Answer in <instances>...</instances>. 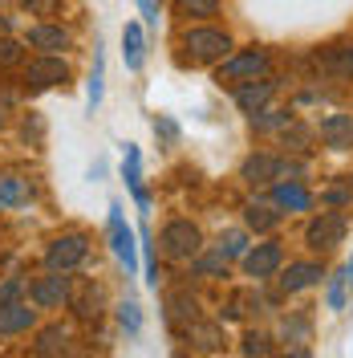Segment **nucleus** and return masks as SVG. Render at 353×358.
<instances>
[{"label":"nucleus","mask_w":353,"mask_h":358,"mask_svg":"<svg viewBox=\"0 0 353 358\" xmlns=\"http://www.w3.org/2000/svg\"><path fill=\"white\" fill-rule=\"evenodd\" d=\"M183 49L191 53L195 66H216L232 53V37L223 29H211V24H195V29L183 33Z\"/></svg>","instance_id":"obj_1"},{"label":"nucleus","mask_w":353,"mask_h":358,"mask_svg":"<svg viewBox=\"0 0 353 358\" xmlns=\"http://www.w3.org/2000/svg\"><path fill=\"white\" fill-rule=\"evenodd\" d=\"M264 69H268V53L260 45H252V49H240V53H227L223 57L216 82H236V86H243L252 78H264Z\"/></svg>","instance_id":"obj_2"},{"label":"nucleus","mask_w":353,"mask_h":358,"mask_svg":"<svg viewBox=\"0 0 353 358\" xmlns=\"http://www.w3.org/2000/svg\"><path fill=\"white\" fill-rule=\"evenodd\" d=\"M345 216L341 212H317L309 220V228H305V245L313 248V252H329V248H337L341 241H345Z\"/></svg>","instance_id":"obj_3"},{"label":"nucleus","mask_w":353,"mask_h":358,"mask_svg":"<svg viewBox=\"0 0 353 358\" xmlns=\"http://www.w3.org/2000/svg\"><path fill=\"white\" fill-rule=\"evenodd\" d=\"M199 248H203V236L191 220H171L163 228V252L175 257V261H195Z\"/></svg>","instance_id":"obj_4"},{"label":"nucleus","mask_w":353,"mask_h":358,"mask_svg":"<svg viewBox=\"0 0 353 358\" xmlns=\"http://www.w3.org/2000/svg\"><path fill=\"white\" fill-rule=\"evenodd\" d=\"M89 257V236H82V232H66V236H57L53 245L45 248V265L49 268H77L82 261Z\"/></svg>","instance_id":"obj_5"},{"label":"nucleus","mask_w":353,"mask_h":358,"mask_svg":"<svg viewBox=\"0 0 353 358\" xmlns=\"http://www.w3.org/2000/svg\"><path fill=\"white\" fill-rule=\"evenodd\" d=\"M110 248H114V257H118V265L126 268V277H130L134 268H138V241H134L130 224L122 220L118 203H110Z\"/></svg>","instance_id":"obj_6"},{"label":"nucleus","mask_w":353,"mask_h":358,"mask_svg":"<svg viewBox=\"0 0 353 358\" xmlns=\"http://www.w3.org/2000/svg\"><path fill=\"white\" fill-rule=\"evenodd\" d=\"M280 261H285L280 241H264V245H256V248L243 252V273H248L252 281H264V277H272V273L280 268Z\"/></svg>","instance_id":"obj_7"},{"label":"nucleus","mask_w":353,"mask_h":358,"mask_svg":"<svg viewBox=\"0 0 353 358\" xmlns=\"http://www.w3.org/2000/svg\"><path fill=\"white\" fill-rule=\"evenodd\" d=\"M29 86L33 90H53V86H66L69 82V66L57 57V53H41L33 66H29Z\"/></svg>","instance_id":"obj_8"},{"label":"nucleus","mask_w":353,"mask_h":358,"mask_svg":"<svg viewBox=\"0 0 353 358\" xmlns=\"http://www.w3.org/2000/svg\"><path fill=\"white\" fill-rule=\"evenodd\" d=\"M66 301H69L66 268H53L49 277L33 281V306H37V310H57V306H66Z\"/></svg>","instance_id":"obj_9"},{"label":"nucleus","mask_w":353,"mask_h":358,"mask_svg":"<svg viewBox=\"0 0 353 358\" xmlns=\"http://www.w3.org/2000/svg\"><path fill=\"white\" fill-rule=\"evenodd\" d=\"M272 203L280 208V212H309L313 208V192L305 183H296V179H276L272 183Z\"/></svg>","instance_id":"obj_10"},{"label":"nucleus","mask_w":353,"mask_h":358,"mask_svg":"<svg viewBox=\"0 0 353 358\" xmlns=\"http://www.w3.org/2000/svg\"><path fill=\"white\" fill-rule=\"evenodd\" d=\"M285 176V163L276 155H248L240 167V179L243 183H252V187H264V183H276V179Z\"/></svg>","instance_id":"obj_11"},{"label":"nucleus","mask_w":353,"mask_h":358,"mask_svg":"<svg viewBox=\"0 0 353 358\" xmlns=\"http://www.w3.org/2000/svg\"><path fill=\"white\" fill-rule=\"evenodd\" d=\"M122 179H126V187H130L134 203L147 212V208H151V196H147V187H142V155H138V147H134V143L122 147Z\"/></svg>","instance_id":"obj_12"},{"label":"nucleus","mask_w":353,"mask_h":358,"mask_svg":"<svg viewBox=\"0 0 353 358\" xmlns=\"http://www.w3.org/2000/svg\"><path fill=\"white\" fill-rule=\"evenodd\" d=\"M272 94H276V82H272V78H252V82H243V86L236 90V106H240L243 114H256L272 102Z\"/></svg>","instance_id":"obj_13"},{"label":"nucleus","mask_w":353,"mask_h":358,"mask_svg":"<svg viewBox=\"0 0 353 358\" xmlns=\"http://www.w3.org/2000/svg\"><path fill=\"white\" fill-rule=\"evenodd\" d=\"M122 66L130 69V73H138V69L147 66V33H142L138 21L122 24Z\"/></svg>","instance_id":"obj_14"},{"label":"nucleus","mask_w":353,"mask_h":358,"mask_svg":"<svg viewBox=\"0 0 353 358\" xmlns=\"http://www.w3.org/2000/svg\"><path fill=\"white\" fill-rule=\"evenodd\" d=\"M321 277H325V268L317 265V261H292L285 268V277H280V289L285 293H305L313 285H321Z\"/></svg>","instance_id":"obj_15"},{"label":"nucleus","mask_w":353,"mask_h":358,"mask_svg":"<svg viewBox=\"0 0 353 358\" xmlns=\"http://www.w3.org/2000/svg\"><path fill=\"white\" fill-rule=\"evenodd\" d=\"M37 326V310H29L24 301H0V338L24 334Z\"/></svg>","instance_id":"obj_16"},{"label":"nucleus","mask_w":353,"mask_h":358,"mask_svg":"<svg viewBox=\"0 0 353 358\" xmlns=\"http://www.w3.org/2000/svg\"><path fill=\"white\" fill-rule=\"evenodd\" d=\"M69 29H61V24H33L29 29V45L33 49H41V53H61V49H69Z\"/></svg>","instance_id":"obj_17"},{"label":"nucleus","mask_w":353,"mask_h":358,"mask_svg":"<svg viewBox=\"0 0 353 358\" xmlns=\"http://www.w3.org/2000/svg\"><path fill=\"white\" fill-rule=\"evenodd\" d=\"M321 138H325V147H333V151L353 147V114H329L321 122Z\"/></svg>","instance_id":"obj_18"},{"label":"nucleus","mask_w":353,"mask_h":358,"mask_svg":"<svg viewBox=\"0 0 353 358\" xmlns=\"http://www.w3.org/2000/svg\"><path fill=\"white\" fill-rule=\"evenodd\" d=\"M102 90H106V57H102V45H93V69H89V82H86L89 114H98V106H102Z\"/></svg>","instance_id":"obj_19"},{"label":"nucleus","mask_w":353,"mask_h":358,"mask_svg":"<svg viewBox=\"0 0 353 358\" xmlns=\"http://www.w3.org/2000/svg\"><path fill=\"white\" fill-rule=\"evenodd\" d=\"M243 224H248V228H256V232H272V228L280 224V208H276V203L268 208V203L252 200L248 208H243Z\"/></svg>","instance_id":"obj_20"},{"label":"nucleus","mask_w":353,"mask_h":358,"mask_svg":"<svg viewBox=\"0 0 353 358\" xmlns=\"http://www.w3.org/2000/svg\"><path fill=\"white\" fill-rule=\"evenodd\" d=\"M325 73L337 82H353V45H337L325 53Z\"/></svg>","instance_id":"obj_21"},{"label":"nucleus","mask_w":353,"mask_h":358,"mask_svg":"<svg viewBox=\"0 0 353 358\" xmlns=\"http://www.w3.org/2000/svg\"><path fill=\"white\" fill-rule=\"evenodd\" d=\"M29 200V183L21 176H0V208H17Z\"/></svg>","instance_id":"obj_22"},{"label":"nucleus","mask_w":353,"mask_h":358,"mask_svg":"<svg viewBox=\"0 0 353 358\" xmlns=\"http://www.w3.org/2000/svg\"><path fill=\"white\" fill-rule=\"evenodd\" d=\"M167 317H171V322H187V326H191V322L199 317L195 297H187V293H171V297H167Z\"/></svg>","instance_id":"obj_23"},{"label":"nucleus","mask_w":353,"mask_h":358,"mask_svg":"<svg viewBox=\"0 0 353 358\" xmlns=\"http://www.w3.org/2000/svg\"><path fill=\"white\" fill-rule=\"evenodd\" d=\"M118 326L126 330V338H138V330H142V310H138V301H118Z\"/></svg>","instance_id":"obj_24"},{"label":"nucleus","mask_w":353,"mask_h":358,"mask_svg":"<svg viewBox=\"0 0 353 358\" xmlns=\"http://www.w3.org/2000/svg\"><path fill=\"white\" fill-rule=\"evenodd\" d=\"M187 338H195V350H220V342H223V334L216 326H199V322L187 326Z\"/></svg>","instance_id":"obj_25"},{"label":"nucleus","mask_w":353,"mask_h":358,"mask_svg":"<svg viewBox=\"0 0 353 358\" xmlns=\"http://www.w3.org/2000/svg\"><path fill=\"white\" fill-rule=\"evenodd\" d=\"M345 297H350V273H337L329 281V293H325V306H329L333 313L345 310Z\"/></svg>","instance_id":"obj_26"},{"label":"nucleus","mask_w":353,"mask_h":358,"mask_svg":"<svg viewBox=\"0 0 353 358\" xmlns=\"http://www.w3.org/2000/svg\"><path fill=\"white\" fill-rule=\"evenodd\" d=\"M66 342H69L66 326H49V330L37 338V355H57V350H66Z\"/></svg>","instance_id":"obj_27"},{"label":"nucleus","mask_w":353,"mask_h":358,"mask_svg":"<svg viewBox=\"0 0 353 358\" xmlns=\"http://www.w3.org/2000/svg\"><path fill=\"white\" fill-rule=\"evenodd\" d=\"M252 127L256 131H276V127H288V110H256L252 114Z\"/></svg>","instance_id":"obj_28"},{"label":"nucleus","mask_w":353,"mask_h":358,"mask_svg":"<svg viewBox=\"0 0 353 358\" xmlns=\"http://www.w3.org/2000/svg\"><path fill=\"white\" fill-rule=\"evenodd\" d=\"M179 13L183 17H216L220 0H179Z\"/></svg>","instance_id":"obj_29"},{"label":"nucleus","mask_w":353,"mask_h":358,"mask_svg":"<svg viewBox=\"0 0 353 358\" xmlns=\"http://www.w3.org/2000/svg\"><path fill=\"white\" fill-rule=\"evenodd\" d=\"M223 268H227V257H223L220 248L207 252V257H195V273H203V277H220Z\"/></svg>","instance_id":"obj_30"},{"label":"nucleus","mask_w":353,"mask_h":358,"mask_svg":"<svg viewBox=\"0 0 353 358\" xmlns=\"http://www.w3.org/2000/svg\"><path fill=\"white\" fill-rule=\"evenodd\" d=\"M220 252L223 257H243V252H248L243 232H227V236H220Z\"/></svg>","instance_id":"obj_31"},{"label":"nucleus","mask_w":353,"mask_h":358,"mask_svg":"<svg viewBox=\"0 0 353 358\" xmlns=\"http://www.w3.org/2000/svg\"><path fill=\"white\" fill-rule=\"evenodd\" d=\"M21 45L13 41V37H0V69H8V66H17L21 62Z\"/></svg>","instance_id":"obj_32"},{"label":"nucleus","mask_w":353,"mask_h":358,"mask_svg":"<svg viewBox=\"0 0 353 358\" xmlns=\"http://www.w3.org/2000/svg\"><path fill=\"white\" fill-rule=\"evenodd\" d=\"M134 4H138V13H142L147 29H158V13H163V4H158V0H134Z\"/></svg>","instance_id":"obj_33"},{"label":"nucleus","mask_w":353,"mask_h":358,"mask_svg":"<svg viewBox=\"0 0 353 358\" xmlns=\"http://www.w3.org/2000/svg\"><path fill=\"white\" fill-rule=\"evenodd\" d=\"M272 346H268V338L264 334H248L243 338V355H268Z\"/></svg>","instance_id":"obj_34"},{"label":"nucleus","mask_w":353,"mask_h":358,"mask_svg":"<svg viewBox=\"0 0 353 358\" xmlns=\"http://www.w3.org/2000/svg\"><path fill=\"white\" fill-rule=\"evenodd\" d=\"M21 4H24V8H33L37 17H49V13H53V8H57L61 0H21Z\"/></svg>","instance_id":"obj_35"},{"label":"nucleus","mask_w":353,"mask_h":358,"mask_svg":"<svg viewBox=\"0 0 353 358\" xmlns=\"http://www.w3.org/2000/svg\"><path fill=\"white\" fill-rule=\"evenodd\" d=\"M155 134H163L167 143H175V138H179V127L171 122V118H155Z\"/></svg>","instance_id":"obj_36"},{"label":"nucleus","mask_w":353,"mask_h":358,"mask_svg":"<svg viewBox=\"0 0 353 358\" xmlns=\"http://www.w3.org/2000/svg\"><path fill=\"white\" fill-rule=\"evenodd\" d=\"M21 289H24V281H4V285H0V301H17Z\"/></svg>","instance_id":"obj_37"},{"label":"nucleus","mask_w":353,"mask_h":358,"mask_svg":"<svg viewBox=\"0 0 353 358\" xmlns=\"http://www.w3.org/2000/svg\"><path fill=\"white\" fill-rule=\"evenodd\" d=\"M350 192H353V187H329V192H325V200H329V203H345V200H350Z\"/></svg>","instance_id":"obj_38"},{"label":"nucleus","mask_w":353,"mask_h":358,"mask_svg":"<svg viewBox=\"0 0 353 358\" xmlns=\"http://www.w3.org/2000/svg\"><path fill=\"white\" fill-rule=\"evenodd\" d=\"M345 273H350V285H353V257H350V265H345Z\"/></svg>","instance_id":"obj_39"},{"label":"nucleus","mask_w":353,"mask_h":358,"mask_svg":"<svg viewBox=\"0 0 353 358\" xmlns=\"http://www.w3.org/2000/svg\"><path fill=\"white\" fill-rule=\"evenodd\" d=\"M0 127H4V118H0Z\"/></svg>","instance_id":"obj_40"}]
</instances>
